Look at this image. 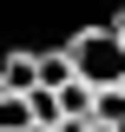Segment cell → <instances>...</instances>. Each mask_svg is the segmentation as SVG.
<instances>
[{
	"mask_svg": "<svg viewBox=\"0 0 125 132\" xmlns=\"http://www.w3.org/2000/svg\"><path fill=\"white\" fill-rule=\"evenodd\" d=\"M92 132H112V126H92Z\"/></svg>",
	"mask_w": 125,
	"mask_h": 132,
	"instance_id": "ba28073f",
	"label": "cell"
},
{
	"mask_svg": "<svg viewBox=\"0 0 125 132\" xmlns=\"http://www.w3.org/2000/svg\"><path fill=\"white\" fill-rule=\"evenodd\" d=\"M66 53H73V66H79V79L86 86H125V40H119V27H86V33H73L66 40Z\"/></svg>",
	"mask_w": 125,
	"mask_h": 132,
	"instance_id": "6da1fadb",
	"label": "cell"
},
{
	"mask_svg": "<svg viewBox=\"0 0 125 132\" xmlns=\"http://www.w3.org/2000/svg\"><path fill=\"white\" fill-rule=\"evenodd\" d=\"M73 79H79L73 53H40V86H53V93H59V86H73Z\"/></svg>",
	"mask_w": 125,
	"mask_h": 132,
	"instance_id": "277c9868",
	"label": "cell"
},
{
	"mask_svg": "<svg viewBox=\"0 0 125 132\" xmlns=\"http://www.w3.org/2000/svg\"><path fill=\"white\" fill-rule=\"evenodd\" d=\"M0 79L13 86V93H33L40 86V53H13V60L0 66Z\"/></svg>",
	"mask_w": 125,
	"mask_h": 132,
	"instance_id": "7a4b0ae2",
	"label": "cell"
},
{
	"mask_svg": "<svg viewBox=\"0 0 125 132\" xmlns=\"http://www.w3.org/2000/svg\"><path fill=\"white\" fill-rule=\"evenodd\" d=\"M7 93H13V86H7V79H0V99H7Z\"/></svg>",
	"mask_w": 125,
	"mask_h": 132,
	"instance_id": "52a82bcc",
	"label": "cell"
},
{
	"mask_svg": "<svg viewBox=\"0 0 125 132\" xmlns=\"http://www.w3.org/2000/svg\"><path fill=\"white\" fill-rule=\"evenodd\" d=\"M40 119H33V99L26 93H7L0 99V132H33Z\"/></svg>",
	"mask_w": 125,
	"mask_h": 132,
	"instance_id": "3957f363",
	"label": "cell"
},
{
	"mask_svg": "<svg viewBox=\"0 0 125 132\" xmlns=\"http://www.w3.org/2000/svg\"><path fill=\"white\" fill-rule=\"evenodd\" d=\"M92 126L125 132V86H105V93H99V106H92Z\"/></svg>",
	"mask_w": 125,
	"mask_h": 132,
	"instance_id": "5b68a950",
	"label": "cell"
},
{
	"mask_svg": "<svg viewBox=\"0 0 125 132\" xmlns=\"http://www.w3.org/2000/svg\"><path fill=\"white\" fill-rule=\"evenodd\" d=\"M112 27H119V40H125V13H119V20H112Z\"/></svg>",
	"mask_w": 125,
	"mask_h": 132,
	"instance_id": "8992f818",
	"label": "cell"
}]
</instances>
